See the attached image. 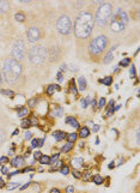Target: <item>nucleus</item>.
I'll return each instance as SVG.
<instances>
[{
  "mask_svg": "<svg viewBox=\"0 0 140 193\" xmlns=\"http://www.w3.org/2000/svg\"><path fill=\"white\" fill-rule=\"evenodd\" d=\"M94 25H95V19H94L92 13H90L87 11L80 12L74 22L76 36L79 39H87L94 30Z\"/></svg>",
  "mask_w": 140,
  "mask_h": 193,
  "instance_id": "1",
  "label": "nucleus"
},
{
  "mask_svg": "<svg viewBox=\"0 0 140 193\" xmlns=\"http://www.w3.org/2000/svg\"><path fill=\"white\" fill-rule=\"evenodd\" d=\"M22 71L23 70H22V65L19 64V61L11 58L4 61L1 75L9 84H16L22 76Z\"/></svg>",
  "mask_w": 140,
  "mask_h": 193,
  "instance_id": "2",
  "label": "nucleus"
},
{
  "mask_svg": "<svg viewBox=\"0 0 140 193\" xmlns=\"http://www.w3.org/2000/svg\"><path fill=\"white\" fill-rule=\"evenodd\" d=\"M113 15V6L110 4H103L101 5L96 12V16H95V23L98 25V26H104Z\"/></svg>",
  "mask_w": 140,
  "mask_h": 193,
  "instance_id": "3",
  "label": "nucleus"
},
{
  "mask_svg": "<svg viewBox=\"0 0 140 193\" xmlns=\"http://www.w3.org/2000/svg\"><path fill=\"white\" fill-rule=\"evenodd\" d=\"M127 23H128V17H127L126 12L122 10H119V11H116L113 19L110 20V29L114 33H120L122 30H125Z\"/></svg>",
  "mask_w": 140,
  "mask_h": 193,
  "instance_id": "4",
  "label": "nucleus"
},
{
  "mask_svg": "<svg viewBox=\"0 0 140 193\" xmlns=\"http://www.w3.org/2000/svg\"><path fill=\"white\" fill-rule=\"evenodd\" d=\"M47 58V49L43 46H34L29 51V59L31 64L40 65Z\"/></svg>",
  "mask_w": 140,
  "mask_h": 193,
  "instance_id": "5",
  "label": "nucleus"
},
{
  "mask_svg": "<svg viewBox=\"0 0 140 193\" xmlns=\"http://www.w3.org/2000/svg\"><path fill=\"white\" fill-rule=\"evenodd\" d=\"M107 46H108V39H107V36L100 35V36H97L96 39H94L90 42L89 49H90V53H91V54L98 55V54L103 53V52L105 51Z\"/></svg>",
  "mask_w": 140,
  "mask_h": 193,
  "instance_id": "6",
  "label": "nucleus"
},
{
  "mask_svg": "<svg viewBox=\"0 0 140 193\" xmlns=\"http://www.w3.org/2000/svg\"><path fill=\"white\" fill-rule=\"evenodd\" d=\"M56 29L61 35H68L72 30V20H71V18L66 15L61 16L58 20V23H56Z\"/></svg>",
  "mask_w": 140,
  "mask_h": 193,
  "instance_id": "7",
  "label": "nucleus"
},
{
  "mask_svg": "<svg viewBox=\"0 0 140 193\" xmlns=\"http://www.w3.org/2000/svg\"><path fill=\"white\" fill-rule=\"evenodd\" d=\"M11 54H12L13 59H15V60H17V61H19V60H23V59L25 58L26 51H25V44H24V42H23L22 40L17 41V42H16V43L13 44Z\"/></svg>",
  "mask_w": 140,
  "mask_h": 193,
  "instance_id": "8",
  "label": "nucleus"
},
{
  "mask_svg": "<svg viewBox=\"0 0 140 193\" xmlns=\"http://www.w3.org/2000/svg\"><path fill=\"white\" fill-rule=\"evenodd\" d=\"M26 37L29 40V42H36V41H39L41 37L40 30L37 28H35V26L30 28L28 30V33H26Z\"/></svg>",
  "mask_w": 140,
  "mask_h": 193,
  "instance_id": "9",
  "label": "nucleus"
},
{
  "mask_svg": "<svg viewBox=\"0 0 140 193\" xmlns=\"http://www.w3.org/2000/svg\"><path fill=\"white\" fill-rule=\"evenodd\" d=\"M11 164H12V167H16V168L23 166V164H24V157H20V156L15 157V158L11 161Z\"/></svg>",
  "mask_w": 140,
  "mask_h": 193,
  "instance_id": "10",
  "label": "nucleus"
},
{
  "mask_svg": "<svg viewBox=\"0 0 140 193\" xmlns=\"http://www.w3.org/2000/svg\"><path fill=\"white\" fill-rule=\"evenodd\" d=\"M66 124L71 125V126H72V127H74V128H78V127H79V122H78L74 118H72V116L66 118Z\"/></svg>",
  "mask_w": 140,
  "mask_h": 193,
  "instance_id": "11",
  "label": "nucleus"
},
{
  "mask_svg": "<svg viewBox=\"0 0 140 193\" xmlns=\"http://www.w3.org/2000/svg\"><path fill=\"white\" fill-rule=\"evenodd\" d=\"M83 164H84V160H83L81 157H76V158L72 160V166H73L74 168H79Z\"/></svg>",
  "mask_w": 140,
  "mask_h": 193,
  "instance_id": "12",
  "label": "nucleus"
},
{
  "mask_svg": "<svg viewBox=\"0 0 140 193\" xmlns=\"http://www.w3.org/2000/svg\"><path fill=\"white\" fill-rule=\"evenodd\" d=\"M53 137H54V139H55L56 142H61L62 139H65L66 135H65L62 131H55V132L53 133Z\"/></svg>",
  "mask_w": 140,
  "mask_h": 193,
  "instance_id": "13",
  "label": "nucleus"
},
{
  "mask_svg": "<svg viewBox=\"0 0 140 193\" xmlns=\"http://www.w3.org/2000/svg\"><path fill=\"white\" fill-rule=\"evenodd\" d=\"M10 9V4L7 1H0V13L7 12Z\"/></svg>",
  "mask_w": 140,
  "mask_h": 193,
  "instance_id": "14",
  "label": "nucleus"
},
{
  "mask_svg": "<svg viewBox=\"0 0 140 193\" xmlns=\"http://www.w3.org/2000/svg\"><path fill=\"white\" fill-rule=\"evenodd\" d=\"M115 48H116V47H113V48H111V51H110V52L105 55V58H104V60H103V62H104V64H109V62L113 60V52H114V49H115Z\"/></svg>",
  "mask_w": 140,
  "mask_h": 193,
  "instance_id": "15",
  "label": "nucleus"
},
{
  "mask_svg": "<svg viewBox=\"0 0 140 193\" xmlns=\"http://www.w3.org/2000/svg\"><path fill=\"white\" fill-rule=\"evenodd\" d=\"M43 144H44V139H32L31 146L37 148V146H43Z\"/></svg>",
  "mask_w": 140,
  "mask_h": 193,
  "instance_id": "16",
  "label": "nucleus"
},
{
  "mask_svg": "<svg viewBox=\"0 0 140 193\" xmlns=\"http://www.w3.org/2000/svg\"><path fill=\"white\" fill-rule=\"evenodd\" d=\"M78 84H79L80 90H85V89H86V79H85L84 77H79V79H78Z\"/></svg>",
  "mask_w": 140,
  "mask_h": 193,
  "instance_id": "17",
  "label": "nucleus"
},
{
  "mask_svg": "<svg viewBox=\"0 0 140 193\" xmlns=\"http://www.w3.org/2000/svg\"><path fill=\"white\" fill-rule=\"evenodd\" d=\"M89 135H90V131H89V128H87V127H83V128H80L79 137H81V138H86Z\"/></svg>",
  "mask_w": 140,
  "mask_h": 193,
  "instance_id": "18",
  "label": "nucleus"
},
{
  "mask_svg": "<svg viewBox=\"0 0 140 193\" xmlns=\"http://www.w3.org/2000/svg\"><path fill=\"white\" fill-rule=\"evenodd\" d=\"M55 89H60V86H58V85H54V84H52V85H49L48 88H47V94L48 95H53V93L55 91Z\"/></svg>",
  "mask_w": 140,
  "mask_h": 193,
  "instance_id": "19",
  "label": "nucleus"
},
{
  "mask_svg": "<svg viewBox=\"0 0 140 193\" xmlns=\"http://www.w3.org/2000/svg\"><path fill=\"white\" fill-rule=\"evenodd\" d=\"M40 162L41 164H49V162H50V157L49 156H47V155H42L40 158Z\"/></svg>",
  "mask_w": 140,
  "mask_h": 193,
  "instance_id": "20",
  "label": "nucleus"
},
{
  "mask_svg": "<svg viewBox=\"0 0 140 193\" xmlns=\"http://www.w3.org/2000/svg\"><path fill=\"white\" fill-rule=\"evenodd\" d=\"M20 186V182H10L7 184V190L9 191H12V190H16Z\"/></svg>",
  "mask_w": 140,
  "mask_h": 193,
  "instance_id": "21",
  "label": "nucleus"
},
{
  "mask_svg": "<svg viewBox=\"0 0 140 193\" xmlns=\"http://www.w3.org/2000/svg\"><path fill=\"white\" fill-rule=\"evenodd\" d=\"M72 148H73V143H66L63 146H62V151L63 153H68V151H71L72 150Z\"/></svg>",
  "mask_w": 140,
  "mask_h": 193,
  "instance_id": "22",
  "label": "nucleus"
},
{
  "mask_svg": "<svg viewBox=\"0 0 140 193\" xmlns=\"http://www.w3.org/2000/svg\"><path fill=\"white\" fill-rule=\"evenodd\" d=\"M92 181H94V184H97V185H101V184H103V177L101 176V175H95L94 177H92Z\"/></svg>",
  "mask_w": 140,
  "mask_h": 193,
  "instance_id": "23",
  "label": "nucleus"
},
{
  "mask_svg": "<svg viewBox=\"0 0 140 193\" xmlns=\"http://www.w3.org/2000/svg\"><path fill=\"white\" fill-rule=\"evenodd\" d=\"M30 126H31V122H30L29 119H23L22 120V127L23 128H29Z\"/></svg>",
  "mask_w": 140,
  "mask_h": 193,
  "instance_id": "24",
  "label": "nucleus"
},
{
  "mask_svg": "<svg viewBox=\"0 0 140 193\" xmlns=\"http://www.w3.org/2000/svg\"><path fill=\"white\" fill-rule=\"evenodd\" d=\"M29 113V111H28V108H19L18 109V116H20V118H23V116H25L26 114Z\"/></svg>",
  "mask_w": 140,
  "mask_h": 193,
  "instance_id": "25",
  "label": "nucleus"
},
{
  "mask_svg": "<svg viewBox=\"0 0 140 193\" xmlns=\"http://www.w3.org/2000/svg\"><path fill=\"white\" fill-rule=\"evenodd\" d=\"M129 64H131V59L129 58H125L120 61V65L122 67H126V66H128Z\"/></svg>",
  "mask_w": 140,
  "mask_h": 193,
  "instance_id": "26",
  "label": "nucleus"
},
{
  "mask_svg": "<svg viewBox=\"0 0 140 193\" xmlns=\"http://www.w3.org/2000/svg\"><path fill=\"white\" fill-rule=\"evenodd\" d=\"M77 137H78L77 133H70V135H67V138H68V142H70V143H74V142H76V139H77Z\"/></svg>",
  "mask_w": 140,
  "mask_h": 193,
  "instance_id": "27",
  "label": "nucleus"
},
{
  "mask_svg": "<svg viewBox=\"0 0 140 193\" xmlns=\"http://www.w3.org/2000/svg\"><path fill=\"white\" fill-rule=\"evenodd\" d=\"M53 114H54L55 116H62V114H63V109H62L61 107L55 108V109H54V112H53Z\"/></svg>",
  "mask_w": 140,
  "mask_h": 193,
  "instance_id": "28",
  "label": "nucleus"
},
{
  "mask_svg": "<svg viewBox=\"0 0 140 193\" xmlns=\"http://www.w3.org/2000/svg\"><path fill=\"white\" fill-rule=\"evenodd\" d=\"M58 160H59V154H54L52 157H50V162H49V164H55V163L58 162Z\"/></svg>",
  "mask_w": 140,
  "mask_h": 193,
  "instance_id": "29",
  "label": "nucleus"
},
{
  "mask_svg": "<svg viewBox=\"0 0 140 193\" xmlns=\"http://www.w3.org/2000/svg\"><path fill=\"white\" fill-rule=\"evenodd\" d=\"M111 82H113V78L111 77H105L101 80V83H103V84H105V85H110Z\"/></svg>",
  "mask_w": 140,
  "mask_h": 193,
  "instance_id": "30",
  "label": "nucleus"
},
{
  "mask_svg": "<svg viewBox=\"0 0 140 193\" xmlns=\"http://www.w3.org/2000/svg\"><path fill=\"white\" fill-rule=\"evenodd\" d=\"M5 139H6V133H5V131L2 128H0V145L5 142Z\"/></svg>",
  "mask_w": 140,
  "mask_h": 193,
  "instance_id": "31",
  "label": "nucleus"
},
{
  "mask_svg": "<svg viewBox=\"0 0 140 193\" xmlns=\"http://www.w3.org/2000/svg\"><path fill=\"white\" fill-rule=\"evenodd\" d=\"M89 102H90V96L83 98V100H81V107H83V108H86L87 104H89Z\"/></svg>",
  "mask_w": 140,
  "mask_h": 193,
  "instance_id": "32",
  "label": "nucleus"
},
{
  "mask_svg": "<svg viewBox=\"0 0 140 193\" xmlns=\"http://www.w3.org/2000/svg\"><path fill=\"white\" fill-rule=\"evenodd\" d=\"M0 93L1 94H4V95H6V96H10V97H13L15 96V93L13 91H11V90H0Z\"/></svg>",
  "mask_w": 140,
  "mask_h": 193,
  "instance_id": "33",
  "label": "nucleus"
},
{
  "mask_svg": "<svg viewBox=\"0 0 140 193\" xmlns=\"http://www.w3.org/2000/svg\"><path fill=\"white\" fill-rule=\"evenodd\" d=\"M15 18H16V20H18V22H24L25 20V16L23 13H16Z\"/></svg>",
  "mask_w": 140,
  "mask_h": 193,
  "instance_id": "34",
  "label": "nucleus"
},
{
  "mask_svg": "<svg viewBox=\"0 0 140 193\" xmlns=\"http://www.w3.org/2000/svg\"><path fill=\"white\" fill-rule=\"evenodd\" d=\"M70 91H71L72 94H74V95H77V93H78V90H77L76 85H73V82L71 83V86H70Z\"/></svg>",
  "mask_w": 140,
  "mask_h": 193,
  "instance_id": "35",
  "label": "nucleus"
},
{
  "mask_svg": "<svg viewBox=\"0 0 140 193\" xmlns=\"http://www.w3.org/2000/svg\"><path fill=\"white\" fill-rule=\"evenodd\" d=\"M60 172H61V174L66 175V174L70 173V168H68V167H66V166H63V167H62V168L60 169Z\"/></svg>",
  "mask_w": 140,
  "mask_h": 193,
  "instance_id": "36",
  "label": "nucleus"
},
{
  "mask_svg": "<svg viewBox=\"0 0 140 193\" xmlns=\"http://www.w3.org/2000/svg\"><path fill=\"white\" fill-rule=\"evenodd\" d=\"M105 106V98L104 97H101L100 102H98V108H103Z\"/></svg>",
  "mask_w": 140,
  "mask_h": 193,
  "instance_id": "37",
  "label": "nucleus"
},
{
  "mask_svg": "<svg viewBox=\"0 0 140 193\" xmlns=\"http://www.w3.org/2000/svg\"><path fill=\"white\" fill-rule=\"evenodd\" d=\"M7 162H9V158H7L6 156L0 157V164H5V163H7Z\"/></svg>",
  "mask_w": 140,
  "mask_h": 193,
  "instance_id": "38",
  "label": "nucleus"
},
{
  "mask_svg": "<svg viewBox=\"0 0 140 193\" xmlns=\"http://www.w3.org/2000/svg\"><path fill=\"white\" fill-rule=\"evenodd\" d=\"M66 193H74V187L73 186H68L66 188Z\"/></svg>",
  "mask_w": 140,
  "mask_h": 193,
  "instance_id": "39",
  "label": "nucleus"
},
{
  "mask_svg": "<svg viewBox=\"0 0 140 193\" xmlns=\"http://www.w3.org/2000/svg\"><path fill=\"white\" fill-rule=\"evenodd\" d=\"M41 156H42V154H41L40 151H36V153L34 154V158H35V160H40Z\"/></svg>",
  "mask_w": 140,
  "mask_h": 193,
  "instance_id": "40",
  "label": "nucleus"
},
{
  "mask_svg": "<svg viewBox=\"0 0 140 193\" xmlns=\"http://www.w3.org/2000/svg\"><path fill=\"white\" fill-rule=\"evenodd\" d=\"M129 75H131V77L135 76V68H134V66H132V68L129 70Z\"/></svg>",
  "mask_w": 140,
  "mask_h": 193,
  "instance_id": "41",
  "label": "nucleus"
},
{
  "mask_svg": "<svg viewBox=\"0 0 140 193\" xmlns=\"http://www.w3.org/2000/svg\"><path fill=\"white\" fill-rule=\"evenodd\" d=\"M35 104H36V100H35V98L29 100V106H30V107H35Z\"/></svg>",
  "mask_w": 140,
  "mask_h": 193,
  "instance_id": "42",
  "label": "nucleus"
},
{
  "mask_svg": "<svg viewBox=\"0 0 140 193\" xmlns=\"http://www.w3.org/2000/svg\"><path fill=\"white\" fill-rule=\"evenodd\" d=\"M73 176H76L77 179H80V177H81V174H80L78 170H73Z\"/></svg>",
  "mask_w": 140,
  "mask_h": 193,
  "instance_id": "43",
  "label": "nucleus"
},
{
  "mask_svg": "<svg viewBox=\"0 0 140 193\" xmlns=\"http://www.w3.org/2000/svg\"><path fill=\"white\" fill-rule=\"evenodd\" d=\"M31 135H32V133H31V132H26V133H25V139H26V140L31 139Z\"/></svg>",
  "mask_w": 140,
  "mask_h": 193,
  "instance_id": "44",
  "label": "nucleus"
},
{
  "mask_svg": "<svg viewBox=\"0 0 140 193\" xmlns=\"http://www.w3.org/2000/svg\"><path fill=\"white\" fill-rule=\"evenodd\" d=\"M58 80H59V82H62V80H63V76H62V72H59V73H58Z\"/></svg>",
  "mask_w": 140,
  "mask_h": 193,
  "instance_id": "45",
  "label": "nucleus"
},
{
  "mask_svg": "<svg viewBox=\"0 0 140 193\" xmlns=\"http://www.w3.org/2000/svg\"><path fill=\"white\" fill-rule=\"evenodd\" d=\"M29 185H30V182H26L25 185H23V186L20 187V190H22V191H24L25 188H28V187H29Z\"/></svg>",
  "mask_w": 140,
  "mask_h": 193,
  "instance_id": "46",
  "label": "nucleus"
},
{
  "mask_svg": "<svg viewBox=\"0 0 140 193\" xmlns=\"http://www.w3.org/2000/svg\"><path fill=\"white\" fill-rule=\"evenodd\" d=\"M1 173H2V174H7V173H9V168H7V167H2V169H1Z\"/></svg>",
  "mask_w": 140,
  "mask_h": 193,
  "instance_id": "47",
  "label": "nucleus"
},
{
  "mask_svg": "<svg viewBox=\"0 0 140 193\" xmlns=\"http://www.w3.org/2000/svg\"><path fill=\"white\" fill-rule=\"evenodd\" d=\"M2 187H5V181L0 177V188H2Z\"/></svg>",
  "mask_w": 140,
  "mask_h": 193,
  "instance_id": "48",
  "label": "nucleus"
},
{
  "mask_svg": "<svg viewBox=\"0 0 140 193\" xmlns=\"http://www.w3.org/2000/svg\"><path fill=\"white\" fill-rule=\"evenodd\" d=\"M66 67H67V66H66V65H61V67H60V72H62V71H66Z\"/></svg>",
  "mask_w": 140,
  "mask_h": 193,
  "instance_id": "49",
  "label": "nucleus"
},
{
  "mask_svg": "<svg viewBox=\"0 0 140 193\" xmlns=\"http://www.w3.org/2000/svg\"><path fill=\"white\" fill-rule=\"evenodd\" d=\"M100 130V126L98 125H95V127H94V132H97Z\"/></svg>",
  "mask_w": 140,
  "mask_h": 193,
  "instance_id": "50",
  "label": "nucleus"
},
{
  "mask_svg": "<svg viewBox=\"0 0 140 193\" xmlns=\"http://www.w3.org/2000/svg\"><path fill=\"white\" fill-rule=\"evenodd\" d=\"M50 193H60V191H59L58 188H53V190L50 191Z\"/></svg>",
  "mask_w": 140,
  "mask_h": 193,
  "instance_id": "51",
  "label": "nucleus"
},
{
  "mask_svg": "<svg viewBox=\"0 0 140 193\" xmlns=\"http://www.w3.org/2000/svg\"><path fill=\"white\" fill-rule=\"evenodd\" d=\"M114 167H115V163H114V162H110V163H109V168L111 169V168H114Z\"/></svg>",
  "mask_w": 140,
  "mask_h": 193,
  "instance_id": "52",
  "label": "nucleus"
},
{
  "mask_svg": "<svg viewBox=\"0 0 140 193\" xmlns=\"http://www.w3.org/2000/svg\"><path fill=\"white\" fill-rule=\"evenodd\" d=\"M89 176H90V173H86L85 174V176H84V180H87V179H89Z\"/></svg>",
  "mask_w": 140,
  "mask_h": 193,
  "instance_id": "53",
  "label": "nucleus"
},
{
  "mask_svg": "<svg viewBox=\"0 0 140 193\" xmlns=\"http://www.w3.org/2000/svg\"><path fill=\"white\" fill-rule=\"evenodd\" d=\"M30 122H31V124H34V125H36V124H37V120H36V119H32Z\"/></svg>",
  "mask_w": 140,
  "mask_h": 193,
  "instance_id": "54",
  "label": "nucleus"
},
{
  "mask_svg": "<svg viewBox=\"0 0 140 193\" xmlns=\"http://www.w3.org/2000/svg\"><path fill=\"white\" fill-rule=\"evenodd\" d=\"M18 174V172H13V173L9 174V176H13V175H17Z\"/></svg>",
  "mask_w": 140,
  "mask_h": 193,
  "instance_id": "55",
  "label": "nucleus"
},
{
  "mask_svg": "<svg viewBox=\"0 0 140 193\" xmlns=\"http://www.w3.org/2000/svg\"><path fill=\"white\" fill-rule=\"evenodd\" d=\"M1 82H2V75H1V71H0V84H1Z\"/></svg>",
  "mask_w": 140,
  "mask_h": 193,
  "instance_id": "56",
  "label": "nucleus"
},
{
  "mask_svg": "<svg viewBox=\"0 0 140 193\" xmlns=\"http://www.w3.org/2000/svg\"><path fill=\"white\" fill-rule=\"evenodd\" d=\"M18 135V130H16V131L12 133V135Z\"/></svg>",
  "mask_w": 140,
  "mask_h": 193,
  "instance_id": "57",
  "label": "nucleus"
}]
</instances>
